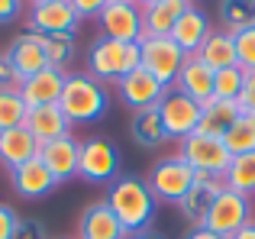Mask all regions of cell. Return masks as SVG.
Here are the masks:
<instances>
[{
  "mask_svg": "<svg viewBox=\"0 0 255 239\" xmlns=\"http://www.w3.org/2000/svg\"><path fill=\"white\" fill-rule=\"evenodd\" d=\"M155 204L158 201L149 191V181H142V178H136V175L117 178V181L110 184V191H107V207L123 223L126 236L149 230L152 217H155Z\"/></svg>",
  "mask_w": 255,
  "mask_h": 239,
  "instance_id": "1",
  "label": "cell"
},
{
  "mask_svg": "<svg viewBox=\"0 0 255 239\" xmlns=\"http://www.w3.org/2000/svg\"><path fill=\"white\" fill-rule=\"evenodd\" d=\"M58 107H62L65 117H68V123H94V120H100L107 114L110 97H107V91H104L100 81H94L91 75L75 71V75L65 78Z\"/></svg>",
  "mask_w": 255,
  "mask_h": 239,
  "instance_id": "2",
  "label": "cell"
},
{
  "mask_svg": "<svg viewBox=\"0 0 255 239\" xmlns=\"http://www.w3.org/2000/svg\"><path fill=\"white\" fill-rule=\"evenodd\" d=\"M142 68V52H139V42H117V39H104L91 45V55H87V75L94 81H113L126 78L129 71Z\"/></svg>",
  "mask_w": 255,
  "mask_h": 239,
  "instance_id": "3",
  "label": "cell"
},
{
  "mask_svg": "<svg viewBox=\"0 0 255 239\" xmlns=\"http://www.w3.org/2000/svg\"><path fill=\"white\" fill-rule=\"evenodd\" d=\"M142 52V68L149 71L155 81H162L165 88H174V78L181 75L187 55L181 52V45L171 36H142L139 42Z\"/></svg>",
  "mask_w": 255,
  "mask_h": 239,
  "instance_id": "4",
  "label": "cell"
},
{
  "mask_svg": "<svg viewBox=\"0 0 255 239\" xmlns=\"http://www.w3.org/2000/svg\"><path fill=\"white\" fill-rule=\"evenodd\" d=\"M249 223H252V201L246 194H236V191L223 188L217 197H213L204 227L213 230L217 236L230 239V236H236L243 227H249Z\"/></svg>",
  "mask_w": 255,
  "mask_h": 239,
  "instance_id": "5",
  "label": "cell"
},
{
  "mask_svg": "<svg viewBox=\"0 0 255 239\" xmlns=\"http://www.w3.org/2000/svg\"><path fill=\"white\" fill-rule=\"evenodd\" d=\"M191 184H194V168L178 152L158 158L149 171V191L155 194V201L165 204H181V197L191 191Z\"/></svg>",
  "mask_w": 255,
  "mask_h": 239,
  "instance_id": "6",
  "label": "cell"
},
{
  "mask_svg": "<svg viewBox=\"0 0 255 239\" xmlns=\"http://www.w3.org/2000/svg\"><path fill=\"white\" fill-rule=\"evenodd\" d=\"M100 29L104 39H117V42H142L145 26H142V6L136 0H110L100 10Z\"/></svg>",
  "mask_w": 255,
  "mask_h": 239,
  "instance_id": "7",
  "label": "cell"
},
{
  "mask_svg": "<svg viewBox=\"0 0 255 239\" xmlns=\"http://www.w3.org/2000/svg\"><path fill=\"white\" fill-rule=\"evenodd\" d=\"M178 145H181L178 155L184 158L194 171H210V175H220V178H223L226 165H230V158H233L230 152H226L223 139L204 136V132H191V136L181 139Z\"/></svg>",
  "mask_w": 255,
  "mask_h": 239,
  "instance_id": "8",
  "label": "cell"
},
{
  "mask_svg": "<svg viewBox=\"0 0 255 239\" xmlns=\"http://www.w3.org/2000/svg\"><path fill=\"white\" fill-rule=\"evenodd\" d=\"M117 171H120V155L113 149L110 139H84L81 142V162H78V178L91 184H107V181H117Z\"/></svg>",
  "mask_w": 255,
  "mask_h": 239,
  "instance_id": "9",
  "label": "cell"
},
{
  "mask_svg": "<svg viewBox=\"0 0 255 239\" xmlns=\"http://www.w3.org/2000/svg\"><path fill=\"white\" fill-rule=\"evenodd\" d=\"M158 117H162V126H165V136L174 139V142H181V139H187L191 132H197L200 126V104L191 101V97L178 94V91H168V94L162 97V104H158Z\"/></svg>",
  "mask_w": 255,
  "mask_h": 239,
  "instance_id": "10",
  "label": "cell"
},
{
  "mask_svg": "<svg viewBox=\"0 0 255 239\" xmlns=\"http://www.w3.org/2000/svg\"><path fill=\"white\" fill-rule=\"evenodd\" d=\"M26 23L39 36H58V32H78V10L68 0H55V3H36L26 10Z\"/></svg>",
  "mask_w": 255,
  "mask_h": 239,
  "instance_id": "11",
  "label": "cell"
},
{
  "mask_svg": "<svg viewBox=\"0 0 255 239\" xmlns=\"http://www.w3.org/2000/svg\"><path fill=\"white\" fill-rule=\"evenodd\" d=\"M223 188H226V184H223V178H220V175H210V171H194L191 191H187V194L181 197V204H178L181 217H184L191 227H204L207 210H210L213 197H217Z\"/></svg>",
  "mask_w": 255,
  "mask_h": 239,
  "instance_id": "12",
  "label": "cell"
},
{
  "mask_svg": "<svg viewBox=\"0 0 255 239\" xmlns=\"http://www.w3.org/2000/svg\"><path fill=\"white\" fill-rule=\"evenodd\" d=\"M117 94H120V101H123L126 107H132V114H136V110L158 107L162 97L168 94V88H165L162 81H155L145 68H136V71H129L126 78L117 81Z\"/></svg>",
  "mask_w": 255,
  "mask_h": 239,
  "instance_id": "13",
  "label": "cell"
},
{
  "mask_svg": "<svg viewBox=\"0 0 255 239\" xmlns=\"http://www.w3.org/2000/svg\"><path fill=\"white\" fill-rule=\"evenodd\" d=\"M42 42H45V36L26 29L6 45V58H10V65H13V71H16L19 81H26V78L39 75L42 68H49V58H45V45Z\"/></svg>",
  "mask_w": 255,
  "mask_h": 239,
  "instance_id": "14",
  "label": "cell"
},
{
  "mask_svg": "<svg viewBox=\"0 0 255 239\" xmlns=\"http://www.w3.org/2000/svg\"><path fill=\"white\" fill-rule=\"evenodd\" d=\"M39 158L45 162V168L55 175L58 184L71 181V178L78 175V162H81V142H78L75 136H62L55 139V142H45L39 145Z\"/></svg>",
  "mask_w": 255,
  "mask_h": 239,
  "instance_id": "15",
  "label": "cell"
},
{
  "mask_svg": "<svg viewBox=\"0 0 255 239\" xmlns=\"http://www.w3.org/2000/svg\"><path fill=\"white\" fill-rule=\"evenodd\" d=\"M10 184H13V191H16L19 197H26V201H39V197L52 194V191L58 188L55 175L45 168V162L39 155L29 158V162H23L19 168H13L10 171Z\"/></svg>",
  "mask_w": 255,
  "mask_h": 239,
  "instance_id": "16",
  "label": "cell"
},
{
  "mask_svg": "<svg viewBox=\"0 0 255 239\" xmlns=\"http://www.w3.org/2000/svg\"><path fill=\"white\" fill-rule=\"evenodd\" d=\"M78 239H126V230L107 201H97L78 217Z\"/></svg>",
  "mask_w": 255,
  "mask_h": 239,
  "instance_id": "17",
  "label": "cell"
},
{
  "mask_svg": "<svg viewBox=\"0 0 255 239\" xmlns=\"http://www.w3.org/2000/svg\"><path fill=\"white\" fill-rule=\"evenodd\" d=\"M65 71L58 68H42L39 75L26 78V81H19V94H23L26 107H49V104H58V97H62V88H65Z\"/></svg>",
  "mask_w": 255,
  "mask_h": 239,
  "instance_id": "18",
  "label": "cell"
},
{
  "mask_svg": "<svg viewBox=\"0 0 255 239\" xmlns=\"http://www.w3.org/2000/svg\"><path fill=\"white\" fill-rule=\"evenodd\" d=\"M213 75H217V71L207 68L197 55H191L184 62V68H181V75L174 78V91L191 97V101H197L200 107H204V104L213 101Z\"/></svg>",
  "mask_w": 255,
  "mask_h": 239,
  "instance_id": "19",
  "label": "cell"
},
{
  "mask_svg": "<svg viewBox=\"0 0 255 239\" xmlns=\"http://www.w3.org/2000/svg\"><path fill=\"white\" fill-rule=\"evenodd\" d=\"M210 32H213L210 16H207V13L200 10L197 3H191V6L184 10V16L178 19V26H174L171 39L181 45V52L191 58V55H197V52H200V45L207 42V36H210Z\"/></svg>",
  "mask_w": 255,
  "mask_h": 239,
  "instance_id": "20",
  "label": "cell"
},
{
  "mask_svg": "<svg viewBox=\"0 0 255 239\" xmlns=\"http://www.w3.org/2000/svg\"><path fill=\"white\" fill-rule=\"evenodd\" d=\"M23 126L32 132V139H36L39 145L55 142V139H62V136H68V132H71V123H68V117L62 114L58 104H49V107H32L29 114H26V123Z\"/></svg>",
  "mask_w": 255,
  "mask_h": 239,
  "instance_id": "21",
  "label": "cell"
},
{
  "mask_svg": "<svg viewBox=\"0 0 255 239\" xmlns=\"http://www.w3.org/2000/svg\"><path fill=\"white\" fill-rule=\"evenodd\" d=\"M194 0H158V3L142 6V26L145 36H171L178 19L184 16V10Z\"/></svg>",
  "mask_w": 255,
  "mask_h": 239,
  "instance_id": "22",
  "label": "cell"
},
{
  "mask_svg": "<svg viewBox=\"0 0 255 239\" xmlns=\"http://www.w3.org/2000/svg\"><path fill=\"white\" fill-rule=\"evenodd\" d=\"M39 155V142L32 139V132L26 126H16V129H6L0 132V165L6 171L19 168L23 162Z\"/></svg>",
  "mask_w": 255,
  "mask_h": 239,
  "instance_id": "23",
  "label": "cell"
},
{
  "mask_svg": "<svg viewBox=\"0 0 255 239\" xmlns=\"http://www.w3.org/2000/svg\"><path fill=\"white\" fill-rule=\"evenodd\" d=\"M239 117H243V110H239L236 101H217V97H213L210 104H204V107H200V126H197V132L223 139L226 129H230Z\"/></svg>",
  "mask_w": 255,
  "mask_h": 239,
  "instance_id": "24",
  "label": "cell"
},
{
  "mask_svg": "<svg viewBox=\"0 0 255 239\" xmlns=\"http://www.w3.org/2000/svg\"><path fill=\"white\" fill-rule=\"evenodd\" d=\"M197 58L213 71H223V68H233L236 62V42H233V32L230 29H213L207 36V42L200 45Z\"/></svg>",
  "mask_w": 255,
  "mask_h": 239,
  "instance_id": "25",
  "label": "cell"
},
{
  "mask_svg": "<svg viewBox=\"0 0 255 239\" xmlns=\"http://www.w3.org/2000/svg\"><path fill=\"white\" fill-rule=\"evenodd\" d=\"M129 132H132V139H136V145H142V149H155V145L168 142L162 117H158V107L136 110L132 120H129Z\"/></svg>",
  "mask_w": 255,
  "mask_h": 239,
  "instance_id": "26",
  "label": "cell"
},
{
  "mask_svg": "<svg viewBox=\"0 0 255 239\" xmlns=\"http://www.w3.org/2000/svg\"><path fill=\"white\" fill-rule=\"evenodd\" d=\"M223 184L230 191H236V194H246V197L255 194V152L230 158V165L223 171Z\"/></svg>",
  "mask_w": 255,
  "mask_h": 239,
  "instance_id": "27",
  "label": "cell"
},
{
  "mask_svg": "<svg viewBox=\"0 0 255 239\" xmlns=\"http://www.w3.org/2000/svg\"><path fill=\"white\" fill-rule=\"evenodd\" d=\"M26 114H29V107H26L19 88H0V132L23 126Z\"/></svg>",
  "mask_w": 255,
  "mask_h": 239,
  "instance_id": "28",
  "label": "cell"
},
{
  "mask_svg": "<svg viewBox=\"0 0 255 239\" xmlns=\"http://www.w3.org/2000/svg\"><path fill=\"white\" fill-rule=\"evenodd\" d=\"M223 145L230 155H246V152H255V123L249 114H243L236 123L226 129L223 136Z\"/></svg>",
  "mask_w": 255,
  "mask_h": 239,
  "instance_id": "29",
  "label": "cell"
},
{
  "mask_svg": "<svg viewBox=\"0 0 255 239\" xmlns=\"http://www.w3.org/2000/svg\"><path fill=\"white\" fill-rule=\"evenodd\" d=\"M45 58L49 68H58L68 75V65L75 62V32H58V36H45Z\"/></svg>",
  "mask_w": 255,
  "mask_h": 239,
  "instance_id": "30",
  "label": "cell"
},
{
  "mask_svg": "<svg viewBox=\"0 0 255 239\" xmlns=\"http://www.w3.org/2000/svg\"><path fill=\"white\" fill-rule=\"evenodd\" d=\"M220 16H223V29H246L255 23V3L252 0H220Z\"/></svg>",
  "mask_w": 255,
  "mask_h": 239,
  "instance_id": "31",
  "label": "cell"
},
{
  "mask_svg": "<svg viewBox=\"0 0 255 239\" xmlns=\"http://www.w3.org/2000/svg\"><path fill=\"white\" fill-rule=\"evenodd\" d=\"M243 84H246V68H239V65L223 68L213 75V97L217 101H239Z\"/></svg>",
  "mask_w": 255,
  "mask_h": 239,
  "instance_id": "32",
  "label": "cell"
},
{
  "mask_svg": "<svg viewBox=\"0 0 255 239\" xmlns=\"http://www.w3.org/2000/svg\"><path fill=\"white\" fill-rule=\"evenodd\" d=\"M233 42H236V62H239V68L255 71V23L246 26V29L233 32Z\"/></svg>",
  "mask_w": 255,
  "mask_h": 239,
  "instance_id": "33",
  "label": "cell"
},
{
  "mask_svg": "<svg viewBox=\"0 0 255 239\" xmlns=\"http://www.w3.org/2000/svg\"><path fill=\"white\" fill-rule=\"evenodd\" d=\"M16 230H19V217L13 207L0 204V239H16Z\"/></svg>",
  "mask_w": 255,
  "mask_h": 239,
  "instance_id": "34",
  "label": "cell"
},
{
  "mask_svg": "<svg viewBox=\"0 0 255 239\" xmlns=\"http://www.w3.org/2000/svg\"><path fill=\"white\" fill-rule=\"evenodd\" d=\"M236 104L243 114H255V71H246V84H243V94H239Z\"/></svg>",
  "mask_w": 255,
  "mask_h": 239,
  "instance_id": "35",
  "label": "cell"
},
{
  "mask_svg": "<svg viewBox=\"0 0 255 239\" xmlns=\"http://www.w3.org/2000/svg\"><path fill=\"white\" fill-rule=\"evenodd\" d=\"M71 6H75L78 10V16H100V10H104L107 3H110V0H68Z\"/></svg>",
  "mask_w": 255,
  "mask_h": 239,
  "instance_id": "36",
  "label": "cell"
},
{
  "mask_svg": "<svg viewBox=\"0 0 255 239\" xmlns=\"http://www.w3.org/2000/svg\"><path fill=\"white\" fill-rule=\"evenodd\" d=\"M16 239H45V233H42V223H36V220H19Z\"/></svg>",
  "mask_w": 255,
  "mask_h": 239,
  "instance_id": "37",
  "label": "cell"
},
{
  "mask_svg": "<svg viewBox=\"0 0 255 239\" xmlns=\"http://www.w3.org/2000/svg\"><path fill=\"white\" fill-rule=\"evenodd\" d=\"M23 3L26 0H0V23H10L23 13Z\"/></svg>",
  "mask_w": 255,
  "mask_h": 239,
  "instance_id": "38",
  "label": "cell"
},
{
  "mask_svg": "<svg viewBox=\"0 0 255 239\" xmlns=\"http://www.w3.org/2000/svg\"><path fill=\"white\" fill-rule=\"evenodd\" d=\"M184 239H223V236H217L213 230H207V227H191Z\"/></svg>",
  "mask_w": 255,
  "mask_h": 239,
  "instance_id": "39",
  "label": "cell"
},
{
  "mask_svg": "<svg viewBox=\"0 0 255 239\" xmlns=\"http://www.w3.org/2000/svg\"><path fill=\"white\" fill-rule=\"evenodd\" d=\"M230 239H255V220L249 223V227H243L236 236H230Z\"/></svg>",
  "mask_w": 255,
  "mask_h": 239,
  "instance_id": "40",
  "label": "cell"
},
{
  "mask_svg": "<svg viewBox=\"0 0 255 239\" xmlns=\"http://www.w3.org/2000/svg\"><path fill=\"white\" fill-rule=\"evenodd\" d=\"M126 239H162V236L152 233V230H145V233H132V236H126Z\"/></svg>",
  "mask_w": 255,
  "mask_h": 239,
  "instance_id": "41",
  "label": "cell"
},
{
  "mask_svg": "<svg viewBox=\"0 0 255 239\" xmlns=\"http://www.w3.org/2000/svg\"><path fill=\"white\" fill-rule=\"evenodd\" d=\"M36 3H55V0H29V6H36Z\"/></svg>",
  "mask_w": 255,
  "mask_h": 239,
  "instance_id": "42",
  "label": "cell"
},
{
  "mask_svg": "<svg viewBox=\"0 0 255 239\" xmlns=\"http://www.w3.org/2000/svg\"><path fill=\"white\" fill-rule=\"evenodd\" d=\"M139 6H149V3H158V0H136Z\"/></svg>",
  "mask_w": 255,
  "mask_h": 239,
  "instance_id": "43",
  "label": "cell"
},
{
  "mask_svg": "<svg viewBox=\"0 0 255 239\" xmlns=\"http://www.w3.org/2000/svg\"><path fill=\"white\" fill-rule=\"evenodd\" d=\"M249 117H252V123H255V114H249Z\"/></svg>",
  "mask_w": 255,
  "mask_h": 239,
  "instance_id": "44",
  "label": "cell"
},
{
  "mask_svg": "<svg viewBox=\"0 0 255 239\" xmlns=\"http://www.w3.org/2000/svg\"><path fill=\"white\" fill-rule=\"evenodd\" d=\"M68 239H78V236H68Z\"/></svg>",
  "mask_w": 255,
  "mask_h": 239,
  "instance_id": "45",
  "label": "cell"
},
{
  "mask_svg": "<svg viewBox=\"0 0 255 239\" xmlns=\"http://www.w3.org/2000/svg\"><path fill=\"white\" fill-rule=\"evenodd\" d=\"M252 3H255V0H252Z\"/></svg>",
  "mask_w": 255,
  "mask_h": 239,
  "instance_id": "46",
  "label": "cell"
}]
</instances>
